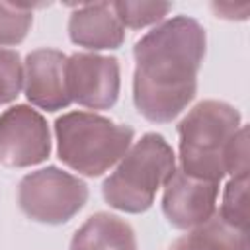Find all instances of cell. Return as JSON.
I'll return each instance as SVG.
<instances>
[{
	"instance_id": "2e32d148",
	"label": "cell",
	"mask_w": 250,
	"mask_h": 250,
	"mask_svg": "<svg viewBox=\"0 0 250 250\" xmlns=\"http://www.w3.org/2000/svg\"><path fill=\"white\" fill-rule=\"evenodd\" d=\"M23 88V62L12 49L0 47V105L14 102Z\"/></svg>"
},
{
	"instance_id": "d6986e66",
	"label": "cell",
	"mask_w": 250,
	"mask_h": 250,
	"mask_svg": "<svg viewBox=\"0 0 250 250\" xmlns=\"http://www.w3.org/2000/svg\"><path fill=\"white\" fill-rule=\"evenodd\" d=\"M168 250H186V248H184V244H182V240L178 238V240H176V242H174V244H172V246H170Z\"/></svg>"
},
{
	"instance_id": "8fae6325",
	"label": "cell",
	"mask_w": 250,
	"mask_h": 250,
	"mask_svg": "<svg viewBox=\"0 0 250 250\" xmlns=\"http://www.w3.org/2000/svg\"><path fill=\"white\" fill-rule=\"evenodd\" d=\"M70 250H139L133 227L117 215L96 213L74 232Z\"/></svg>"
},
{
	"instance_id": "9c48e42d",
	"label": "cell",
	"mask_w": 250,
	"mask_h": 250,
	"mask_svg": "<svg viewBox=\"0 0 250 250\" xmlns=\"http://www.w3.org/2000/svg\"><path fill=\"white\" fill-rule=\"evenodd\" d=\"M66 55L57 49H35L23 62L25 98L39 109H66L72 100L66 84Z\"/></svg>"
},
{
	"instance_id": "8992f818",
	"label": "cell",
	"mask_w": 250,
	"mask_h": 250,
	"mask_svg": "<svg viewBox=\"0 0 250 250\" xmlns=\"http://www.w3.org/2000/svg\"><path fill=\"white\" fill-rule=\"evenodd\" d=\"M51 154V133L45 117L29 105H12L0 115V164L29 168Z\"/></svg>"
},
{
	"instance_id": "3957f363",
	"label": "cell",
	"mask_w": 250,
	"mask_h": 250,
	"mask_svg": "<svg viewBox=\"0 0 250 250\" xmlns=\"http://www.w3.org/2000/svg\"><path fill=\"white\" fill-rule=\"evenodd\" d=\"M174 172L176 154L168 141L158 133H146L129 146L117 168L104 180V199L117 211L145 213Z\"/></svg>"
},
{
	"instance_id": "5bb4252c",
	"label": "cell",
	"mask_w": 250,
	"mask_h": 250,
	"mask_svg": "<svg viewBox=\"0 0 250 250\" xmlns=\"http://www.w3.org/2000/svg\"><path fill=\"white\" fill-rule=\"evenodd\" d=\"M113 10L123 23V27L129 29H141L152 23L162 21L168 12L172 10L170 2H131V0H119L113 2Z\"/></svg>"
},
{
	"instance_id": "e0dca14e",
	"label": "cell",
	"mask_w": 250,
	"mask_h": 250,
	"mask_svg": "<svg viewBox=\"0 0 250 250\" xmlns=\"http://www.w3.org/2000/svg\"><path fill=\"white\" fill-rule=\"evenodd\" d=\"M227 174L246 176L248 174V127L240 125L227 152Z\"/></svg>"
},
{
	"instance_id": "9a60e30c",
	"label": "cell",
	"mask_w": 250,
	"mask_h": 250,
	"mask_svg": "<svg viewBox=\"0 0 250 250\" xmlns=\"http://www.w3.org/2000/svg\"><path fill=\"white\" fill-rule=\"evenodd\" d=\"M248 174L246 176H232L223 191V203L217 211L227 223L244 229L246 230V219H248Z\"/></svg>"
},
{
	"instance_id": "6da1fadb",
	"label": "cell",
	"mask_w": 250,
	"mask_h": 250,
	"mask_svg": "<svg viewBox=\"0 0 250 250\" xmlns=\"http://www.w3.org/2000/svg\"><path fill=\"white\" fill-rule=\"evenodd\" d=\"M205 29L188 16L160 21L133 47V102L152 123H170L197 94V72L205 57Z\"/></svg>"
},
{
	"instance_id": "4fadbf2b",
	"label": "cell",
	"mask_w": 250,
	"mask_h": 250,
	"mask_svg": "<svg viewBox=\"0 0 250 250\" xmlns=\"http://www.w3.org/2000/svg\"><path fill=\"white\" fill-rule=\"evenodd\" d=\"M33 23V6L0 2V47L20 45Z\"/></svg>"
},
{
	"instance_id": "5b68a950",
	"label": "cell",
	"mask_w": 250,
	"mask_h": 250,
	"mask_svg": "<svg viewBox=\"0 0 250 250\" xmlns=\"http://www.w3.org/2000/svg\"><path fill=\"white\" fill-rule=\"evenodd\" d=\"M88 201V186L57 166H47L21 178L18 205L21 213L43 225L68 223Z\"/></svg>"
},
{
	"instance_id": "30bf717a",
	"label": "cell",
	"mask_w": 250,
	"mask_h": 250,
	"mask_svg": "<svg viewBox=\"0 0 250 250\" xmlns=\"http://www.w3.org/2000/svg\"><path fill=\"white\" fill-rule=\"evenodd\" d=\"M70 41L90 51L117 49L125 41V27L119 21L113 2L80 4L68 20Z\"/></svg>"
},
{
	"instance_id": "52a82bcc",
	"label": "cell",
	"mask_w": 250,
	"mask_h": 250,
	"mask_svg": "<svg viewBox=\"0 0 250 250\" xmlns=\"http://www.w3.org/2000/svg\"><path fill=\"white\" fill-rule=\"evenodd\" d=\"M68 96L88 109H109L121 88V70L115 57L98 53H74L66 59Z\"/></svg>"
},
{
	"instance_id": "ac0fdd59",
	"label": "cell",
	"mask_w": 250,
	"mask_h": 250,
	"mask_svg": "<svg viewBox=\"0 0 250 250\" xmlns=\"http://www.w3.org/2000/svg\"><path fill=\"white\" fill-rule=\"evenodd\" d=\"M213 10L217 12L219 18H225V20H238L236 18V12H248L250 6L248 4H240V6H234V4H213Z\"/></svg>"
},
{
	"instance_id": "ba28073f",
	"label": "cell",
	"mask_w": 250,
	"mask_h": 250,
	"mask_svg": "<svg viewBox=\"0 0 250 250\" xmlns=\"http://www.w3.org/2000/svg\"><path fill=\"white\" fill-rule=\"evenodd\" d=\"M219 182L188 176L176 170L164 184L162 213L166 221L180 230H191L217 213Z\"/></svg>"
},
{
	"instance_id": "277c9868",
	"label": "cell",
	"mask_w": 250,
	"mask_h": 250,
	"mask_svg": "<svg viewBox=\"0 0 250 250\" xmlns=\"http://www.w3.org/2000/svg\"><path fill=\"white\" fill-rule=\"evenodd\" d=\"M57 154L70 170L96 178L129 150L135 131L90 111H70L55 121Z\"/></svg>"
},
{
	"instance_id": "7c38bea8",
	"label": "cell",
	"mask_w": 250,
	"mask_h": 250,
	"mask_svg": "<svg viewBox=\"0 0 250 250\" xmlns=\"http://www.w3.org/2000/svg\"><path fill=\"white\" fill-rule=\"evenodd\" d=\"M180 240L186 250H248L246 230L227 223L219 213L191 229Z\"/></svg>"
},
{
	"instance_id": "7a4b0ae2",
	"label": "cell",
	"mask_w": 250,
	"mask_h": 250,
	"mask_svg": "<svg viewBox=\"0 0 250 250\" xmlns=\"http://www.w3.org/2000/svg\"><path fill=\"white\" fill-rule=\"evenodd\" d=\"M240 111L219 100L193 105L178 125L180 170L188 176L221 182L227 176V152L240 129Z\"/></svg>"
}]
</instances>
